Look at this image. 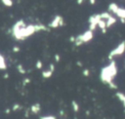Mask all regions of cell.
Listing matches in <instances>:
<instances>
[{
	"instance_id": "obj_1",
	"label": "cell",
	"mask_w": 125,
	"mask_h": 119,
	"mask_svg": "<svg viewBox=\"0 0 125 119\" xmlns=\"http://www.w3.org/2000/svg\"><path fill=\"white\" fill-rule=\"evenodd\" d=\"M40 30H47V26L43 24H29L25 25L22 20H18L12 27L13 36L17 40H24Z\"/></svg>"
},
{
	"instance_id": "obj_2",
	"label": "cell",
	"mask_w": 125,
	"mask_h": 119,
	"mask_svg": "<svg viewBox=\"0 0 125 119\" xmlns=\"http://www.w3.org/2000/svg\"><path fill=\"white\" fill-rule=\"evenodd\" d=\"M117 74V65L116 62L114 60H110V62L104 66L101 69V73H100V78L102 80L103 83L107 84L109 86V88L111 89H117V86L114 84L113 79L115 78Z\"/></svg>"
},
{
	"instance_id": "obj_3",
	"label": "cell",
	"mask_w": 125,
	"mask_h": 119,
	"mask_svg": "<svg viewBox=\"0 0 125 119\" xmlns=\"http://www.w3.org/2000/svg\"><path fill=\"white\" fill-rule=\"evenodd\" d=\"M93 38H94V31L88 29V30L84 31L83 33H81V34H79L78 36L75 37L74 44H75V46H80L84 43L90 42Z\"/></svg>"
},
{
	"instance_id": "obj_4",
	"label": "cell",
	"mask_w": 125,
	"mask_h": 119,
	"mask_svg": "<svg viewBox=\"0 0 125 119\" xmlns=\"http://www.w3.org/2000/svg\"><path fill=\"white\" fill-rule=\"evenodd\" d=\"M124 53H125V41H121L115 48H113V49L109 52L107 58H108V60H113L114 58L120 57V56H122Z\"/></svg>"
},
{
	"instance_id": "obj_5",
	"label": "cell",
	"mask_w": 125,
	"mask_h": 119,
	"mask_svg": "<svg viewBox=\"0 0 125 119\" xmlns=\"http://www.w3.org/2000/svg\"><path fill=\"white\" fill-rule=\"evenodd\" d=\"M102 20L101 15L100 14H95L90 16L88 21H89V29L92 31H95V29L98 27V22Z\"/></svg>"
},
{
	"instance_id": "obj_6",
	"label": "cell",
	"mask_w": 125,
	"mask_h": 119,
	"mask_svg": "<svg viewBox=\"0 0 125 119\" xmlns=\"http://www.w3.org/2000/svg\"><path fill=\"white\" fill-rule=\"evenodd\" d=\"M63 25V18L62 16H55V18L51 20V22L49 23V27L50 28H58L60 26Z\"/></svg>"
},
{
	"instance_id": "obj_7",
	"label": "cell",
	"mask_w": 125,
	"mask_h": 119,
	"mask_svg": "<svg viewBox=\"0 0 125 119\" xmlns=\"http://www.w3.org/2000/svg\"><path fill=\"white\" fill-rule=\"evenodd\" d=\"M115 16L120 20V21L122 23H125V8L119 7L118 10L115 13Z\"/></svg>"
},
{
	"instance_id": "obj_8",
	"label": "cell",
	"mask_w": 125,
	"mask_h": 119,
	"mask_svg": "<svg viewBox=\"0 0 125 119\" xmlns=\"http://www.w3.org/2000/svg\"><path fill=\"white\" fill-rule=\"evenodd\" d=\"M118 8H119V6L117 5V3H114V2L109 3V5H108V7H107L108 12H109L110 14H114V15H115L116 11L118 10Z\"/></svg>"
},
{
	"instance_id": "obj_9",
	"label": "cell",
	"mask_w": 125,
	"mask_h": 119,
	"mask_svg": "<svg viewBox=\"0 0 125 119\" xmlns=\"http://www.w3.org/2000/svg\"><path fill=\"white\" fill-rule=\"evenodd\" d=\"M116 21H117V19H116L115 17L111 16L109 19H107V20H105V23H106V28L111 27L113 24H115V23H116Z\"/></svg>"
},
{
	"instance_id": "obj_10",
	"label": "cell",
	"mask_w": 125,
	"mask_h": 119,
	"mask_svg": "<svg viewBox=\"0 0 125 119\" xmlns=\"http://www.w3.org/2000/svg\"><path fill=\"white\" fill-rule=\"evenodd\" d=\"M40 109H41V105H40V103H38V102L32 104L31 107H30V110H31V112H32L33 114H37V113L40 111Z\"/></svg>"
},
{
	"instance_id": "obj_11",
	"label": "cell",
	"mask_w": 125,
	"mask_h": 119,
	"mask_svg": "<svg viewBox=\"0 0 125 119\" xmlns=\"http://www.w3.org/2000/svg\"><path fill=\"white\" fill-rule=\"evenodd\" d=\"M98 27L102 30L103 33H105V32H106V23H105V20H101L98 22Z\"/></svg>"
},
{
	"instance_id": "obj_12",
	"label": "cell",
	"mask_w": 125,
	"mask_h": 119,
	"mask_svg": "<svg viewBox=\"0 0 125 119\" xmlns=\"http://www.w3.org/2000/svg\"><path fill=\"white\" fill-rule=\"evenodd\" d=\"M7 68V64H6V60H5V58L0 54V69L2 70H5Z\"/></svg>"
},
{
	"instance_id": "obj_13",
	"label": "cell",
	"mask_w": 125,
	"mask_h": 119,
	"mask_svg": "<svg viewBox=\"0 0 125 119\" xmlns=\"http://www.w3.org/2000/svg\"><path fill=\"white\" fill-rule=\"evenodd\" d=\"M116 97H117L118 99L123 103V105H124V107H125V94H123V93H121V92H117V93H116Z\"/></svg>"
},
{
	"instance_id": "obj_14",
	"label": "cell",
	"mask_w": 125,
	"mask_h": 119,
	"mask_svg": "<svg viewBox=\"0 0 125 119\" xmlns=\"http://www.w3.org/2000/svg\"><path fill=\"white\" fill-rule=\"evenodd\" d=\"M52 75H53V71H52V70H50V69L44 70V71L42 72V77H43V78H45V79L50 78Z\"/></svg>"
},
{
	"instance_id": "obj_15",
	"label": "cell",
	"mask_w": 125,
	"mask_h": 119,
	"mask_svg": "<svg viewBox=\"0 0 125 119\" xmlns=\"http://www.w3.org/2000/svg\"><path fill=\"white\" fill-rule=\"evenodd\" d=\"M101 15V18H102V20H106L107 19H109L112 15L109 13V12H103L102 14H100Z\"/></svg>"
},
{
	"instance_id": "obj_16",
	"label": "cell",
	"mask_w": 125,
	"mask_h": 119,
	"mask_svg": "<svg viewBox=\"0 0 125 119\" xmlns=\"http://www.w3.org/2000/svg\"><path fill=\"white\" fill-rule=\"evenodd\" d=\"M71 105H72L73 111L74 112H78V110H79V104L77 103V101L76 100H72L71 101Z\"/></svg>"
},
{
	"instance_id": "obj_17",
	"label": "cell",
	"mask_w": 125,
	"mask_h": 119,
	"mask_svg": "<svg viewBox=\"0 0 125 119\" xmlns=\"http://www.w3.org/2000/svg\"><path fill=\"white\" fill-rule=\"evenodd\" d=\"M1 2L6 7H12L13 6V0H1Z\"/></svg>"
},
{
	"instance_id": "obj_18",
	"label": "cell",
	"mask_w": 125,
	"mask_h": 119,
	"mask_svg": "<svg viewBox=\"0 0 125 119\" xmlns=\"http://www.w3.org/2000/svg\"><path fill=\"white\" fill-rule=\"evenodd\" d=\"M17 69H18V71H19L21 74H24V73H25V69H24V67H23L21 64H18V65H17Z\"/></svg>"
},
{
	"instance_id": "obj_19",
	"label": "cell",
	"mask_w": 125,
	"mask_h": 119,
	"mask_svg": "<svg viewBox=\"0 0 125 119\" xmlns=\"http://www.w3.org/2000/svg\"><path fill=\"white\" fill-rule=\"evenodd\" d=\"M35 67H36L37 69H41V68L43 67L42 61H41V60H37V61H36V64H35Z\"/></svg>"
},
{
	"instance_id": "obj_20",
	"label": "cell",
	"mask_w": 125,
	"mask_h": 119,
	"mask_svg": "<svg viewBox=\"0 0 125 119\" xmlns=\"http://www.w3.org/2000/svg\"><path fill=\"white\" fill-rule=\"evenodd\" d=\"M40 119H57V118L53 115H45V116H41Z\"/></svg>"
},
{
	"instance_id": "obj_21",
	"label": "cell",
	"mask_w": 125,
	"mask_h": 119,
	"mask_svg": "<svg viewBox=\"0 0 125 119\" xmlns=\"http://www.w3.org/2000/svg\"><path fill=\"white\" fill-rule=\"evenodd\" d=\"M20 108H21V105H20L19 103H17V104H14V105H13L12 110H13V111H16V110H19Z\"/></svg>"
},
{
	"instance_id": "obj_22",
	"label": "cell",
	"mask_w": 125,
	"mask_h": 119,
	"mask_svg": "<svg viewBox=\"0 0 125 119\" xmlns=\"http://www.w3.org/2000/svg\"><path fill=\"white\" fill-rule=\"evenodd\" d=\"M82 74H83L84 76L88 77V76L90 75V70H89V69H84V70H83V72H82Z\"/></svg>"
},
{
	"instance_id": "obj_23",
	"label": "cell",
	"mask_w": 125,
	"mask_h": 119,
	"mask_svg": "<svg viewBox=\"0 0 125 119\" xmlns=\"http://www.w3.org/2000/svg\"><path fill=\"white\" fill-rule=\"evenodd\" d=\"M13 52H14V53H18V52H20V48H19L18 46H15V47L13 48Z\"/></svg>"
},
{
	"instance_id": "obj_24",
	"label": "cell",
	"mask_w": 125,
	"mask_h": 119,
	"mask_svg": "<svg viewBox=\"0 0 125 119\" xmlns=\"http://www.w3.org/2000/svg\"><path fill=\"white\" fill-rule=\"evenodd\" d=\"M49 69H50V70H52V71L54 72V71H55V65H54L53 63H51V64L49 65Z\"/></svg>"
},
{
	"instance_id": "obj_25",
	"label": "cell",
	"mask_w": 125,
	"mask_h": 119,
	"mask_svg": "<svg viewBox=\"0 0 125 119\" xmlns=\"http://www.w3.org/2000/svg\"><path fill=\"white\" fill-rule=\"evenodd\" d=\"M55 60H56L57 62H59V61H60V55L56 54V55H55Z\"/></svg>"
},
{
	"instance_id": "obj_26",
	"label": "cell",
	"mask_w": 125,
	"mask_h": 119,
	"mask_svg": "<svg viewBox=\"0 0 125 119\" xmlns=\"http://www.w3.org/2000/svg\"><path fill=\"white\" fill-rule=\"evenodd\" d=\"M30 82V79L29 78H26V79H24V81H23V85H25V84H27V83H29Z\"/></svg>"
},
{
	"instance_id": "obj_27",
	"label": "cell",
	"mask_w": 125,
	"mask_h": 119,
	"mask_svg": "<svg viewBox=\"0 0 125 119\" xmlns=\"http://www.w3.org/2000/svg\"><path fill=\"white\" fill-rule=\"evenodd\" d=\"M89 2H90L91 5H95L96 4V0H89Z\"/></svg>"
},
{
	"instance_id": "obj_28",
	"label": "cell",
	"mask_w": 125,
	"mask_h": 119,
	"mask_svg": "<svg viewBox=\"0 0 125 119\" xmlns=\"http://www.w3.org/2000/svg\"><path fill=\"white\" fill-rule=\"evenodd\" d=\"M83 2H84V0H77V4H78V5L83 4Z\"/></svg>"
},
{
	"instance_id": "obj_29",
	"label": "cell",
	"mask_w": 125,
	"mask_h": 119,
	"mask_svg": "<svg viewBox=\"0 0 125 119\" xmlns=\"http://www.w3.org/2000/svg\"><path fill=\"white\" fill-rule=\"evenodd\" d=\"M77 64H78V66H82V63L80 61H77Z\"/></svg>"
},
{
	"instance_id": "obj_30",
	"label": "cell",
	"mask_w": 125,
	"mask_h": 119,
	"mask_svg": "<svg viewBox=\"0 0 125 119\" xmlns=\"http://www.w3.org/2000/svg\"><path fill=\"white\" fill-rule=\"evenodd\" d=\"M10 111H11L10 109H6V110H5V113H10Z\"/></svg>"
},
{
	"instance_id": "obj_31",
	"label": "cell",
	"mask_w": 125,
	"mask_h": 119,
	"mask_svg": "<svg viewBox=\"0 0 125 119\" xmlns=\"http://www.w3.org/2000/svg\"><path fill=\"white\" fill-rule=\"evenodd\" d=\"M8 77H9V75H8V74H5V75H4V78H8Z\"/></svg>"
}]
</instances>
